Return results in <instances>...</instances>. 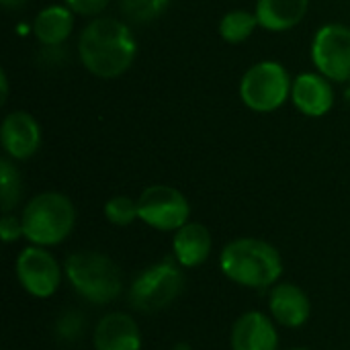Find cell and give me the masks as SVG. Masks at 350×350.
<instances>
[{
  "instance_id": "6da1fadb",
  "label": "cell",
  "mask_w": 350,
  "mask_h": 350,
  "mask_svg": "<svg viewBox=\"0 0 350 350\" xmlns=\"http://www.w3.org/2000/svg\"><path fill=\"white\" fill-rule=\"evenodd\" d=\"M78 55L90 74L109 80L125 74L133 66L137 41L125 21L96 16L78 37Z\"/></svg>"
},
{
  "instance_id": "7a4b0ae2",
  "label": "cell",
  "mask_w": 350,
  "mask_h": 350,
  "mask_svg": "<svg viewBox=\"0 0 350 350\" xmlns=\"http://www.w3.org/2000/svg\"><path fill=\"white\" fill-rule=\"evenodd\" d=\"M219 269L226 279L248 289L275 287L283 275L281 252L260 238H236L219 254Z\"/></svg>"
},
{
  "instance_id": "3957f363",
  "label": "cell",
  "mask_w": 350,
  "mask_h": 350,
  "mask_svg": "<svg viewBox=\"0 0 350 350\" xmlns=\"http://www.w3.org/2000/svg\"><path fill=\"white\" fill-rule=\"evenodd\" d=\"M64 275L74 293L92 304L109 306L123 291V275L117 262L98 250H78L66 258Z\"/></svg>"
},
{
  "instance_id": "277c9868",
  "label": "cell",
  "mask_w": 350,
  "mask_h": 350,
  "mask_svg": "<svg viewBox=\"0 0 350 350\" xmlns=\"http://www.w3.org/2000/svg\"><path fill=\"white\" fill-rule=\"evenodd\" d=\"M23 234L29 244L57 246L76 226V207L64 193L45 191L35 195L21 213Z\"/></svg>"
},
{
  "instance_id": "5b68a950",
  "label": "cell",
  "mask_w": 350,
  "mask_h": 350,
  "mask_svg": "<svg viewBox=\"0 0 350 350\" xmlns=\"http://www.w3.org/2000/svg\"><path fill=\"white\" fill-rule=\"evenodd\" d=\"M180 269L174 256L146 267L129 285V306L139 314H158L170 308L185 289V273Z\"/></svg>"
},
{
  "instance_id": "8992f818",
  "label": "cell",
  "mask_w": 350,
  "mask_h": 350,
  "mask_svg": "<svg viewBox=\"0 0 350 350\" xmlns=\"http://www.w3.org/2000/svg\"><path fill=\"white\" fill-rule=\"evenodd\" d=\"M293 80L275 59L252 64L240 80V98L254 113H273L291 98Z\"/></svg>"
},
{
  "instance_id": "52a82bcc",
  "label": "cell",
  "mask_w": 350,
  "mask_h": 350,
  "mask_svg": "<svg viewBox=\"0 0 350 350\" xmlns=\"http://www.w3.org/2000/svg\"><path fill=\"white\" fill-rule=\"evenodd\" d=\"M139 221L156 232H176L191 217L189 199L174 187L152 185L137 197Z\"/></svg>"
},
{
  "instance_id": "ba28073f",
  "label": "cell",
  "mask_w": 350,
  "mask_h": 350,
  "mask_svg": "<svg viewBox=\"0 0 350 350\" xmlns=\"http://www.w3.org/2000/svg\"><path fill=\"white\" fill-rule=\"evenodd\" d=\"M14 273L18 285L37 299L51 297L59 289L64 279V269L59 267L55 256L47 248L35 244H29L21 250V254L16 256Z\"/></svg>"
},
{
  "instance_id": "9c48e42d",
  "label": "cell",
  "mask_w": 350,
  "mask_h": 350,
  "mask_svg": "<svg viewBox=\"0 0 350 350\" xmlns=\"http://www.w3.org/2000/svg\"><path fill=\"white\" fill-rule=\"evenodd\" d=\"M312 62L332 82H350V27L322 25L312 39Z\"/></svg>"
},
{
  "instance_id": "30bf717a",
  "label": "cell",
  "mask_w": 350,
  "mask_h": 350,
  "mask_svg": "<svg viewBox=\"0 0 350 350\" xmlns=\"http://www.w3.org/2000/svg\"><path fill=\"white\" fill-rule=\"evenodd\" d=\"M0 144L10 160H29L41 146V127L27 111H12L0 127Z\"/></svg>"
},
{
  "instance_id": "8fae6325",
  "label": "cell",
  "mask_w": 350,
  "mask_h": 350,
  "mask_svg": "<svg viewBox=\"0 0 350 350\" xmlns=\"http://www.w3.org/2000/svg\"><path fill=\"white\" fill-rule=\"evenodd\" d=\"M232 350H279L277 322L262 312L242 314L230 332Z\"/></svg>"
},
{
  "instance_id": "7c38bea8",
  "label": "cell",
  "mask_w": 350,
  "mask_h": 350,
  "mask_svg": "<svg viewBox=\"0 0 350 350\" xmlns=\"http://www.w3.org/2000/svg\"><path fill=\"white\" fill-rule=\"evenodd\" d=\"M324 74L304 72L291 86V103L306 117H324L334 107V88Z\"/></svg>"
},
{
  "instance_id": "4fadbf2b",
  "label": "cell",
  "mask_w": 350,
  "mask_h": 350,
  "mask_svg": "<svg viewBox=\"0 0 350 350\" xmlns=\"http://www.w3.org/2000/svg\"><path fill=\"white\" fill-rule=\"evenodd\" d=\"M94 350H142V330L125 312L105 314L92 332Z\"/></svg>"
},
{
  "instance_id": "5bb4252c",
  "label": "cell",
  "mask_w": 350,
  "mask_h": 350,
  "mask_svg": "<svg viewBox=\"0 0 350 350\" xmlns=\"http://www.w3.org/2000/svg\"><path fill=\"white\" fill-rule=\"evenodd\" d=\"M269 312L279 326L301 328L312 316V301L299 285L277 283L269 293Z\"/></svg>"
},
{
  "instance_id": "9a60e30c",
  "label": "cell",
  "mask_w": 350,
  "mask_h": 350,
  "mask_svg": "<svg viewBox=\"0 0 350 350\" xmlns=\"http://www.w3.org/2000/svg\"><path fill=\"white\" fill-rule=\"evenodd\" d=\"M213 238L207 226L199 221H189L174 232L172 256L183 269H197L211 256Z\"/></svg>"
},
{
  "instance_id": "2e32d148",
  "label": "cell",
  "mask_w": 350,
  "mask_h": 350,
  "mask_svg": "<svg viewBox=\"0 0 350 350\" xmlns=\"http://www.w3.org/2000/svg\"><path fill=\"white\" fill-rule=\"evenodd\" d=\"M310 10V0H258V25L271 33H283L297 27Z\"/></svg>"
},
{
  "instance_id": "e0dca14e",
  "label": "cell",
  "mask_w": 350,
  "mask_h": 350,
  "mask_svg": "<svg viewBox=\"0 0 350 350\" xmlns=\"http://www.w3.org/2000/svg\"><path fill=\"white\" fill-rule=\"evenodd\" d=\"M74 29V12L66 4H51L37 12L33 33L47 47L62 45Z\"/></svg>"
},
{
  "instance_id": "ac0fdd59",
  "label": "cell",
  "mask_w": 350,
  "mask_h": 350,
  "mask_svg": "<svg viewBox=\"0 0 350 350\" xmlns=\"http://www.w3.org/2000/svg\"><path fill=\"white\" fill-rule=\"evenodd\" d=\"M258 25V18H256V12H250V10H230L221 16L219 21V35L226 43H242L246 41L254 31H256Z\"/></svg>"
},
{
  "instance_id": "d6986e66",
  "label": "cell",
  "mask_w": 350,
  "mask_h": 350,
  "mask_svg": "<svg viewBox=\"0 0 350 350\" xmlns=\"http://www.w3.org/2000/svg\"><path fill=\"white\" fill-rule=\"evenodd\" d=\"M21 174L16 170V166L12 164V160L8 156H4L0 160V207L2 213H10L16 203L21 201Z\"/></svg>"
},
{
  "instance_id": "ffe728a7",
  "label": "cell",
  "mask_w": 350,
  "mask_h": 350,
  "mask_svg": "<svg viewBox=\"0 0 350 350\" xmlns=\"http://www.w3.org/2000/svg\"><path fill=\"white\" fill-rule=\"evenodd\" d=\"M172 0H119L121 12L133 23H152L160 18Z\"/></svg>"
},
{
  "instance_id": "44dd1931",
  "label": "cell",
  "mask_w": 350,
  "mask_h": 350,
  "mask_svg": "<svg viewBox=\"0 0 350 350\" xmlns=\"http://www.w3.org/2000/svg\"><path fill=\"white\" fill-rule=\"evenodd\" d=\"M105 217L111 226L127 228L135 219H139L137 213V199H131L127 195H115L105 203Z\"/></svg>"
},
{
  "instance_id": "7402d4cb",
  "label": "cell",
  "mask_w": 350,
  "mask_h": 350,
  "mask_svg": "<svg viewBox=\"0 0 350 350\" xmlns=\"http://www.w3.org/2000/svg\"><path fill=\"white\" fill-rule=\"evenodd\" d=\"M84 326H86L84 316L76 310H68L57 318L55 334L64 342H76L80 338V334H84Z\"/></svg>"
},
{
  "instance_id": "603a6c76",
  "label": "cell",
  "mask_w": 350,
  "mask_h": 350,
  "mask_svg": "<svg viewBox=\"0 0 350 350\" xmlns=\"http://www.w3.org/2000/svg\"><path fill=\"white\" fill-rule=\"evenodd\" d=\"M0 238H2L4 244H12V242L25 238L21 215H14L12 211L10 213H2V219H0Z\"/></svg>"
},
{
  "instance_id": "cb8c5ba5",
  "label": "cell",
  "mask_w": 350,
  "mask_h": 350,
  "mask_svg": "<svg viewBox=\"0 0 350 350\" xmlns=\"http://www.w3.org/2000/svg\"><path fill=\"white\" fill-rule=\"evenodd\" d=\"M64 2L74 14H82V16L100 14L109 6V0H64Z\"/></svg>"
},
{
  "instance_id": "d4e9b609",
  "label": "cell",
  "mask_w": 350,
  "mask_h": 350,
  "mask_svg": "<svg viewBox=\"0 0 350 350\" xmlns=\"http://www.w3.org/2000/svg\"><path fill=\"white\" fill-rule=\"evenodd\" d=\"M0 105H4L8 100V78H6V72L0 70Z\"/></svg>"
},
{
  "instance_id": "484cf974",
  "label": "cell",
  "mask_w": 350,
  "mask_h": 350,
  "mask_svg": "<svg viewBox=\"0 0 350 350\" xmlns=\"http://www.w3.org/2000/svg\"><path fill=\"white\" fill-rule=\"evenodd\" d=\"M27 0H0V4L8 10H14V8H21Z\"/></svg>"
},
{
  "instance_id": "4316f807",
  "label": "cell",
  "mask_w": 350,
  "mask_h": 350,
  "mask_svg": "<svg viewBox=\"0 0 350 350\" xmlns=\"http://www.w3.org/2000/svg\"><path fill=\"white\" fill-rule=\"evenodd\" d=\"M345 96H347V100H350V82H349V88H347V92H345Z\"/></svg>"
},
{
  "instance_id": "83f0119b",
  "label": "cell",
  "mask_w": 350,
  "mask_h": 350,
  "mask_svg": "<svg viewBox=\"0 0 350 350\" xmlns=\"http://www.w3.org/2000/svg\"><path fill=\"white\" fill-rule=\"evenodd\" d=\"M289 350H312V349H306V347H295V349H289Z\"/></svg>"
},
{
  "instance_id": "f1b7e54d",
  "label": "cell",
  "mask_w": 350,
  "mask_h": 350,
  "mask_svg": "<svg viewBox=\"0 0 350 350\" xmlns=\"http://www.w3.org/2000/svg\"><path fill=\"white\" fill-rule=\"evenodd\" d=\"M176 350H180V349H176Z\"/></svg>"
}]
</instances>
